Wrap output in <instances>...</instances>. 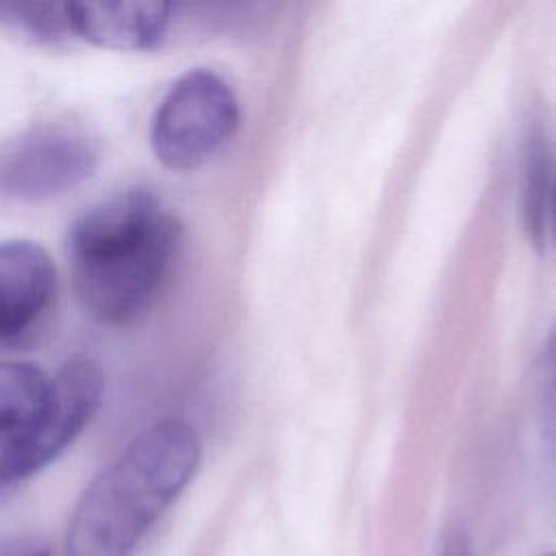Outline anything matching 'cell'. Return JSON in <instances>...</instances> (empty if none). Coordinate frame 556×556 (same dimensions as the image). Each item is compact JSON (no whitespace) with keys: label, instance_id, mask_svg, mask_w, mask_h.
<instances>
[{"label":"cell","instance_id":"obj_1","mask_svg":"<svg viewBox=\"0 0 556 556\" xmlns=\"http://www.w3.org/2000/svg\"><path fill=\"white\" fill-rule=\"evenodd\" d=\"M180 226L143 187L113 191L85 208L67 232L74 287L104 324L137 317L165 280Z\"/></svg>","mask_w":556,"mask_h":556},{"label":"cell","instance_id":"obj_2","mask_svg":"<svg viewBox=\"0 0 556 556\" xmlns=\"http://www.w3.org/2000/svg\"><path fill=\"white\" fill-rule=\"evenodd\" d=\"M198 463L200 441L189 424L165 419L146 428L80 495L65 556H132Z\"/></svg>","mask_w":556,"mask_h":556},{"label":"cell","instance_id":"obj_3","mask_svg":"<svg viewBox=\"0 0 556 556\" xmlns=\"http://www.w3.org/2000/svg\"><path fill=\"white\" fill-rule=\"evenodd\" d=\"M237 124L239 104L228 83L211 70H191L167 89L154 111L152 152L169 169H195L232 139Z\"/></svg>","mask_w":556,"mask_h":556},{"label":"cell","instance_id":"obj_4","mask_svg":"<svg viewBox=\"0 0 556 556\" xmlns=\"http://www.w3.org/2000/svg\"><path fill=\"white\" fill-rule=\"evenodd\" d=\"M100 159L96 139L76 124H41L0 152V193L22 202L61 195L85 182Z\"/></svg>","mask_w":556,"mask_h":556},{"label":"cell","instance_id":"obj_5","mask_svg":"<svg viewBox=\"0 0 556 556\" xmlns=\"http://www.w3.org/2000/svg\"><path fill=\"white\" fill-rule=\"evenodd\" d=\"M54 263L28 239L0 241V339L22 334L54 293Z\"/></svg>","mask_w":556,"mask_h":556},{"label":"cell","instance_id":"obj_6","mask_svg":"<svg viewBox=\"0 0 556 556\" xmlns=\"http://www.w3.org/2000/svg\"><path fill=\"white\" fill-rule=\"evenodd\" d=\"M65 13L74 35L109 50H150L172 20L161 2H65Z\"/></svg>","mask_w":556,"mask_h":556},{"label":"cell","instance_id":"obj_7","mask_svg":"<svg viewBox=\"0 0 556 556\" xmlns=\"http://www.w3.org/2000/svg\"><path fill=\"white\" fill-rule=\"evenodd\" d=\"M48 389L50 378L35 365L0 361V424L30 421Z\"/></svg>","mask_w":556,"mask_h":556},{"label":"cell","instance_id":"obj_8","mask_svg":"<svg viewBox=\"0 0 556 556\" xmlns=\"http://www.w3.org/2000/svg\"><path fill=\"white\" fill-rule=\"evenodd\" d=\"M0 24L26 33L35 39L56 41L70 35V22L65 13V2H30V4H0Z\"/></svg>","mask_w":556,"mask_h":556},{"label":"cell","instance_id":"obj_9","mask_svg":"<svg viewBox=\"0 0 556 556\" xmlns=\"http://www.w3.org/2000/svg\"><path fill=\"white\" fill-rule=\"evenodd\" d=\"M30 421L0 424V489L43 469L37 458Z\"/></svg>","mask_w":556,"mask_h":556},{"label":"cell","instance_id":"obj_10","mask_svg":"<svg viewBox=\"0 0 556 556\" xmlns=\"http://www.w3.org/2000/svg\"><path fill=\"white\" fill-rule=\"evenodd\" d=\"M441 556H476L469 541L465 536H454L445 543Z\"/></svg>","mask_w":556,"mask_h":556},{"label":"cell","instance_id":"obj_11","mask_svg":"<svg viewBox=\"0 0 556 556\" xmlns=\"http://www.w3.org/2000/svg\"><path fill=\"white\" fill-rule=\"evenodd\" d=\"M552 230H554V239H556V187H554V195H552Z\"/></svg>","mask_w":556,"mask_h":556},{"label":"cell","instance_id":"obj_12","mask_svg":"<svg viewBox=\"0 0 556 556\" xmlns=\"http://www.w3.org/2000/svg\"><path fill=\"white\" fill-rule=\"evenodd\" d=\"M28 556H50L46 549H41V552H33V554H28Z\"/></svg>","mask_w":556,"mask_h":556},{"label":"cell","instance_id":"obj_13","mask_svg":"<svg viewBox=\"0 0 556 556\" xmlns=\"http://www.w3.org/2000/svg\"><path fill=\"white\" fill-rule=\"evenodd\" d=\"M547 556H556V554H547Z\"/></svg>","mask_w":556,"mask_h":556}]
</instances>
